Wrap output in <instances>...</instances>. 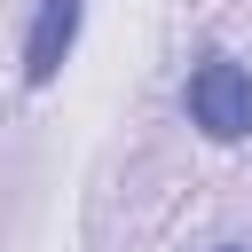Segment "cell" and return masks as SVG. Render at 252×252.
Segmentation results:
<instances>
[{
	"label": "cell",
	"mask_w": 252,
	"mask_h": 252,
	"mask_svg": "<svg viewBox=\"0 0 252 252\" xmlns=\"http://www.w3.org/2000/svg\"><path fill=\"white\" fill-rule=\"evenodd\" d=\"M79 24H87V0H39V16L24 32V87H55V71L79 47Z\"/></svg>",
	"instance_id": "cell-2"
},
{
	"label": "cell",
	"mask_w": 252,
	"mask_h": 252,
	"mask_svg": "<svg viewBox=\"0 0 252 252\" xmlns=\"http://www.w3.org/2000/svg\"><path fill=\"white\" fill-rule=\"evenodd\" d=\"M181 110H189V126L205 134V142H244L252 134V71L236 63V55H197L189 63V87H181Z\"/></svg>",
	"instance_id": "cell-1"
},
{
	"label": "cell",
	"mask_w": 252,
	"mask_h": 252,
	"mask_svg": "<svg viewBox=\"0 0 252 252\" xmlns=\"http://www.w3.org/2000/svg\"><path fill=\"white\" fill-rule=\"evenodd\" d=\"M213 252H252V244H213Z\"/></svg>",
	"instance_id": "cell-3"
}]
</instances>
